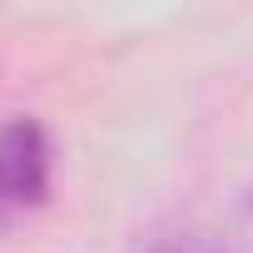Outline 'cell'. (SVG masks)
Returning <instances> with one entry per match:
<instances>
[{
    "label": "cell",
    "instance_id": "6da1fadb",
    "mask_svg": "<svg viewBox=\"0 0 253 253\" xmlns=\"http://www.w3.org/2000/svg\"><path fill=\"white\" fill-rule=\"evenodd\" d=\"M50 199V134L45 124L20 114L0 124V228Z\"/></svg>",
    "mask_w": 253,
    "mask_h": 253
},
{
    "label": "cell",
    "instance_id": "7a4b0ae2",
    "mask_svg": "<svg viewBox=\"0 0 253 253\" xmlns=\"http://www.w3.org/2000/svg\"><path fill=\"white\" fill-rule=\"evenodd\" d=\"M139 253H223V248L209 243V238H169V243H149Z\"/></svg>",
    "mask_w": 253,
    "mask_h": 253
}]
</instances>
